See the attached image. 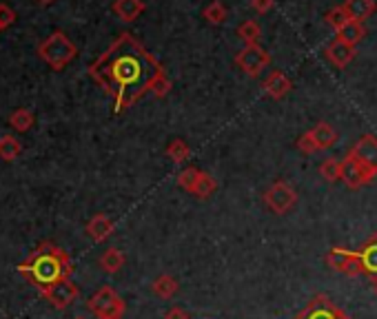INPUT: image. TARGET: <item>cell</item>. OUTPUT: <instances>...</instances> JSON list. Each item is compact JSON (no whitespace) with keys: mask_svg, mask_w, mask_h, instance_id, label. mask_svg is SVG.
I'll return each instance as SVG.
<instances>
[{"mask_svg":"<svg viewBox=\"0 0 377 319\" xmlns=\"http://www.w3.org/2000/svg\"><path fill=\"white\" fill-rule=\"evenodd\" d=\"M87 71L113 100L115 113L131 109L147 93L165 98L171 91V78L165 67L129 31L118 36Z\"/></svg>","mask_w":377,"mask_h":319,"instance_id":"obj_1","label":"cell"},{"mask_svg":"<svg viewBox=\"0 0 377 319\" xmlns=\"http://www.w3.org/2000/svg\"><path fill=\"white\" fill-rule=\"evenodd\" d=\"M18 273L41 291L45 286L61 282V279L71 277L73 262L65 249L56 246L53 242H43L25 262L18 264Z\"/></svg>","mask_w":377,"mask_h":319,"instance_id":"obj_2","label":"cell"},{"mask_svg":"<svg viewBox=\"0 0 377 319\" xmlns=\"http://www.w3.org/2000/svg\"><path fill=\"white\" fill-rule=\"evenodd\" d=\"M38 56L47 63L53 71H63L78 56V47L71 43V38L65 31H53L38 45Z\"/></svg>","mask_w":377,"mask_h":319,"instance_id":"obj_3","label":"cell"},{"mask_svg":"<svg viewBox=\"0 0 377 319\" xmlns=\"http://www.w3.org/2000/svg\"><path fill=\"white\" fill-rule=\"evenodd\" d=\"M87 308L98 319H123L125 313H127L125 299L118 295L111 286H103L100 291H95L93 297L87 302Z\"/></svg>","mask_w":377,"mask_h":319,"instance_id":"obj_4","label":"cell"},{"mask_svg":"<svg viewBox=\"0 0 377 319\" xmlns=\"http://www.w3.org/2000/svg\"><path fill=\"white\" fill-rule=\"evenodd\" d=\"M264 204L271 213L275 215H286L295 209L297 204V191L293 189V184L284 182V179H277L273 182L267 191H264Z\"/></svg>","mask_w":377,"mask_h":319,"instance_id":"obj_5","label":"cell"},{"mask_svg":"<svg viewBox=\"0 0 377 319\" xmlns=\"http://www.w3.org/2000/svg\"><path fill=\"white\" fill-rule=\"evenodd\" d=\"M235 65L240 67L247 75L257 78L269 65H271V53L257 45H244L240 51L235 53Z\"/></svg>","mask_w":377,"mask_h":319,"instance_id":"obj_6","label":"cell"},{"mask_svg":"<svg viewBox=\"0 0 377 319\" xmlns=\"http://www.w3.org/2000/svg\"><path fill=\"white\" fill-rule=\"evenodd\" d=\"M326 264L335 271L348 277H357L362 275V262H360V253L353 249H344V246H335L326 253Z\"/></svg>","mask_w":377,"mask_h":319,"instance_id":"obj_7","label":"cell"},{"mask_svg":"<svg viewBox=\"0 0 377 319\" xmlns=\"http://www.w3.org/2000/svg\"><path fill=\"white\" fill-rule=\"evenodd\" d=\"M41 295L47 299L53 308L65 310V308H69L76 302L78 295H81V291H78V286L71 282V277H67V279H61V282H56L51 286L41 288Z\"/></svg>","mask_w":377,"mask_h":319,"instance_id":"obj_8","label":"cell"},{"mask_svg":"<svg viewBox=\"0 0 377 319\" xmlns=\"http://www.w3.org/2000/svg\"><path fill=\"white\" fill-rule=\"evenodd\" d=\"M346 313L335 306L326 295H315L304 306V310L297 313L293 319H344Z\"/></svg>","mask_w":377,"mask_h":319,"instance_id":"obj_9","label":"cell"},{"mask_svg":"<svg viewBox=\"0 0 377 319\" xmlns=\"http://www.w3.org/2000/svg\"><path fill=\"white\" fill-rule=\"evenodd\" d=\"M342 182L348 187V189H353V191H357V189H364V187H368L373 179H375V175L364 167V164H360L357 160L353 157V155H344L342 157Z\"/></svg>","mask_w":377,"mask_h":319,"instance_id":"obj_10","label":"cell"},{"mask_svg":"<svg viewBox=\"0 0 377 319\" xmlns=\"http://www.w3.org/2000/svg\"><path fill=\"white\" fill-rule=\"evenodd\" d=\"M348 155H353L357 162L364 164L377 177V137L366 133L351 147Z\"/></svg>","mask_w":377,"mask_h":319,"instance_id":"obj_11","label":"cell"},{"mask_svg":"<svg viewBox=\"0 0 377 319\" xmlns=\"http://www.w3.org/2000/svg\"><path fill=\"white\" fill-rule=\"evenodd\" d=\"M324 56H326V60L333 67L346 69L353 63V58H355V47L346 45L344 40H340V38H335L324 47Z\"/></svg>","mask_w":377,"mask_h":319,"instance_id":"obj_12","label":"cell"},{"mask_svg":"<svg viewBox=\"0 0 377 319\" xmlns=\"http://www.w3.org/2000/svg\"><path fill=\"white\" fill-rule=\"evenodd\" d=\"M85 231H87V235L93 239L95 244H103V242H107V239L113 235L115 224H113V219H111L109 215H105V213H95V215L89 219V222H87Z\"/></svg>","mask_w":377,"mask_h":319,"instance_id":"obj_13","label":"cell"},{"mask_svg":"<svg viewBox=\"0 0 377 319\" xmlns=\"http://www.w3.org/2000/svg\"><path fill=\"white\" fill-rule=\"evenodd\" d=\"M262 89L264 93L271 98V100H282L291 93L293 89V83H291V78L282 71H271L269 78L262 83Z\"/></svg>","mask_w":377,"mask_h":319,"instance_id":"obj_14","label":"cell"},{"mask_svg":"<svg viewBox=\"0 0 377 319\" xmlns=\"http://www.w3.org/2000/svg\"><path fill=\"white\" fill-rule=\"evenodd\" d=\"M357 253H360V262H362V275H368L371 279H375L377 277V233L371 235L357 249Z\"/></svg>","mask_w":377,"mask_h":319,"instance_id":"obj_15","label":"cell"},{"mask_svg":"<svg viewBox=\"0 0 377 319\" xmlns=\"http://www.w3.org/2000/svg\"><path fill=\"white\" fill-rule=\"evenodd\" d=\"M111 9L123 23H133V20H138L145 14L147 5H145V0H113Z\"/></svg>","mask_w":377,"mask_h":319,"instance_id":"obj_16","label":"cell"},{"mask_svg":"<svg viewBox=\"0 0 377 319\" xmlns=\"http://www.w3.org/2000/svg\"><path fill=\"white\" fill-rule=\"evenodd\" d=\"M313 142L317 147V153L320 151H329L337 145V131L329 125V122H317L313 129H309Z\"/></svg>","mask_w":377,"mask_h":319,"instance_id":"obj_17","label":"cell"},{"mask_svg":"<svg viewBox=\"0 0 377 319\" xmlns=\"http://www.w3.org/2000/svg\"><path fill=\"white\" fill-rule=\"evenodd\" d=\"M342 5L346 7V11L351 14V18L357 20V23H364V20H368L377 11V3H375V0H344Z\"/></svg>","mask_w":377,"mask_h":319,"instance_id":"obj_18","label":"cell"},{"mask_svg":"<svg viewBox=\"0 0 377 319\" xmlns=\"http://www.w3.org/2000/svg\"><path fill=\"white\" fill-rule=\"evenodd\" d=\"M125 262H127V257H125V253L120 251V249H107L103 255H100V268L105 271V273H109V275H115V273H120L123 271V266H125Z\"/></svg>","mask_w":377,"mask_h":319,"instance_id":"obj_19","label":"cell"},{"mask_svg":"<svg viewBox=\"0 0 377 319\" xmlns=\"http://www.w3.org/2000/svg\"><path fill=\"white\" fill-rule=\"evenodd\" d=\"M177 288H180V284H177V279H175L173 275H169V273H165V275H160V277H155L153 284H151L153 295L160 297V299H171V297L177 293Z\"/></svg>","mask_w":377,"mask_h":319,"instance_id":"obj_20","label":"cell"},{"mask_svg":"<svg viewBox=\"0 0 377 319\" xmlns=\"http://www.w3.org/2000/svg\"><path fill=\"white\" fill-rule=\"evenodd\" d=\"M364 36H366V27H364V23H357V20H351L348 25H344L340 31H337V38L344 40V43L351 45V47L360 45L364 40Z\"/></svg>","mask_w":377,"mask_h":319,"instance_id":"obj_21","label":"cell"},{"mask_svg":"<svg viewBox=\"0 0 377 319\" xmlns=\"http://www.w3.org/2000/svg\"><path fill=\"white\" fill-rule=\"evenodd\" d=\"M23 153V145L21 140L14 135H0V160L5 162H14Z\"/></svg>","mask_w":377,"mask_h":319,"instance_id":"obj_22","label":"cell"},{"mask_svg":"<svg viewBox=\"0 0 377 319\" xmlns=\"http://www.w3.org/2000/svg\"><path fill=\"white\" fill-rule=\"evenodd\" d=\"M202 18L207 20L209 25H224L227 18H229V9L222 0H213L202 9Z\"/></svg>","mask_w":377,"mask_h":319,"instance_id":"obj_23","label":"cell"},{"mask_svg":"<svg viewBox=\"0 0 377 319\" xmlns=\"http://www.w3.org/2000/svg\"><path fill=\"white\" fill-rule=\"evenodd\" d=\"M215 191H217V182H215V177H213L209 171H200V175H197V182H195V187H193L191 195L200 197V199H209Z\"/></svg>","mask_w":377,"mask_h":319,"instance_id":"obj_24","label":"cell"},{"mask_svg":"<svg viewBox=\"0 0 377 319\" xmlns=\"http://www.w3.org/2000/svg\"><path fill=\"white\" fill-rule=\"evenodd\" d=\"M237 36H240L244 45H257V40L262 38V27L257 20L249 18V20H244V23L237 25Z\"/></svg>","mask_w":377,"mask_h":319,"instance_id":"obj_25","label":"cell"},{"mask_svg":"<svg viewBox=\"0 0 377 319\" xmlns=\"http://www.w3.org/2000/svg\"><path fill=\"white\" fill-rule=\"evenodd\" d=\"M165 153H167V157L171 160L173 164H182V162H187V160L191 157V147L185 142V140L175 137V140H171V142L167 145Z\"/></svg>","mask_w":377,"mask_h":319,"instance_id":"obj_26","label":"cell"},{"mask_svg":"<svg viewBox=\"0 0 377 319\" xmlns=\"http://www.w3.org/2000/svg\"><path fill=\"white\" fill-rule=\"evenodd\" d=\"M351 14L346 11V7L344 5H337V7H333V9H329L326 11V16H324V23L337 33V31H340L344 25H348L351 23Z\"/></svg>","mask_w":377,"mask_h":319,"instance_id":"obj_27","label":"cell"},{"mask_svg":"<svg viewBox=\"0 0 377 319\" xmlns=\"http://www.w3.org/2000/svg\"><path fill=\"white\" fill-rule=\"evenodd\" d=\"M33 122H36V117H33V113L29 111V109H25V107H21V109H16L11 115H9V125L16 129V131H21V133H25V131H29L31 127H33Z\"/></svg>","mask_w":377,"mask_h":319,"instance_id":"obj_28","label":"cell"},{"mask_svg":"<svg viewBox=\"0 0 377 319\" xmlns=\"http://www.w3.org/2000/svg\"><path fill=\"white\" fill-rule=\"evenodd\" d=\"M320 175L326 179V182H337L342 177V160L337 157H326L324 162L320 164Z\"/></svg>","mask_w":377,"mask_h":319,"instance_id":"obj_29","label":"cell"},{"mask_svg":"<svg viewBox=\"0 0 377 319\" xmlns=\"http://www.w3.org/2000/svg\"><path fill=\"white\" fill-rule=\"evenodd\" d=\"M202 169H195V167H187L185 171H180V175H177V187H180L182 191L191 193L195 182H197V175H200Z\"/></svg>","mask_w":377,"mask_h":319,"instance_id":"obj_30","label":"cell"},{"mask_svg":"<svg viewBox=\"0 0 377 319\" xmlns=\"http://www.w3.org/2000/svg\"><path fill=\"white\" fill-rule=\"evenodd\" d=\"M14 23H16V11H14L9 5L0 3V31L7 29V27H11Z\"/></svg>","mask_w":377,"mask_h":319,"instance_id":"obj_31","label":"cell"},{"mask_svg":"<svg viewBox=\"0 0 377 319\" xmlns=\"http://www.w3.org/2000/svg\"><path fill=\"white\" fill-rule=\"evenodd\" d=\"M297 149H300L304 155H313V153H317V147H315V142H313V137H311L309 131H306L304 135H300V140H297Z\"/></svg>","mask_w":377,"mask_h":319,"instance_id":"obj_32","label":"cell"},{"mask_svg":"<svg viewBox=\"0 0 377 319\" xmlns=\"http://www.w3.org/2000/svg\"><path fill=\"white\" fill-rule=\"evenodd\" d=\"M251 9L255 11V14H260V16H264V14H269L271 9H273V0H251Z\"/></svg>","mask_w":377,"mask_h":319,"instance_id":"obj_33","label":"cell"},{"mask_svg":"<svg viewBox=\"0 0 377 319\" xmlns=\"http://www.w3.org/2000/svg\"><path fill=\"white\" fill-rule=\"evenodd\" d=\"M165 319H191V315L180 306H173L165 313Z\"/></svg>","mask_w":377,"mask_h":319,"instance_id":"obj_34","label":"cell"},{"mask_svg":"<svg viewBox=\"0 0 377 319\" xmlns=\"http://www.w3.org/2000/svg\"><path fill=\"white\" fill-rule=\"evenodd\" d=\"M36 3H38V5H43V7H47V5H53L56 0H36Z\"/></svg>","mask_w":377,"mask_h":319,"instance_id":"obj_35","label":"cell"},{"mask_svg":"<svg viewBox=\"0 0 377 319\" xmlns=\"http://www.w3.org/2000/svg\"><path fill=\"white\" fill-rule=\"evenodd\" d=\"M373 293H375V295H377V277H375V279H373Z\"/></svg>","mask_w":377,"mask_h":319,"instance_id":"obj_36","label":"cell"},{"mask_svg":"<svg viewBox=\"0 0 377 319\" xmlns=\"http://www.w3.org/2000/svg\"><path fill=\"white\" fill-rule=\"evenodd\" d=\"M76 319H85V317H76Z\"/></svg>","mask_w":377,"mask_h":319,"instance_id":"obj_37","label":"cell"},{"mask_svg":"<svg viewBox=\"0 0 377 319\" xmlns=\"http://www.w3.org/2000/svg\"><path fill=\"white\" fill-rule=\"evenodd\" d=\"M344 319H351V317H348V315H346V317H344Z\"/></svg>","mask_w":377,"mask_h":319,"instance_id":"obj_38","label":"cell"}]
</instances>
